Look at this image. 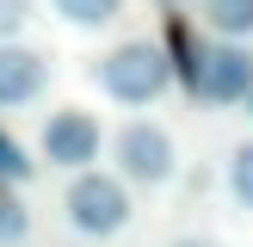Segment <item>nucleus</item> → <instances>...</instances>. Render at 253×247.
I'll use <instances>...</instances> for the list:
<instances>
[{"instance_id":"1","label":"nucleus","mask_w":253,"mask_h":247,"mask_svg":"<svg viewBox=\"0 0 253 247\" xmlns=\"http://www.w3.org/2000/svg\"><path fill=\"white\" fill-rule=\"evenodd\" d=\"M62 216H68V229L86 235V241H111V235H124V229H130V216H136L130 179H124V173H99V167L68 173Z\"/></svg>"},{"instance_id":"2","label":"nucleus","mask_w":253,"mask_h":247,"mask_svg":"<svg viewBox=\"0 0 253 247\" xmlns=\"http://www.w3.org/2000/svg\"><path fill=\"white\" fill-rule=\"evenodd\" d=\"M99 86H105L118 105L148 111V105L173 86V56H167V43H155V37H130V43L105 49V56H99Z\"/></svg>"},{"instance_id":"3","label":"nucleus","mask_w":253,"mask_h":247,"mask_svg":"<svg viewBox=\"0 0 253 247\" xmlns=\"http://www.w3.org/2000/svg\"><path fill=\"white\" fill-rule=\"evenodd\" d=\"M111 161H118V173L130 185H167L173 173H179V142H173V130H161L155 118H130L111 136Z\"/></svg>"},{"instance_id":"4","label":"nucleus","mask_w":253,"mask_h":247,"mask_svg":"<svg viewBox=\"0 0 253 247\" xmlns=\"http://www.w3.org/2000/svg\"><path fill=\"white\" fill-rule=\"evenodd\" d=\"M37 148H43V161L49 167H68V173H81V167H93L99 155H105V130H99V118L86 105H56L43 118V136H37Z\"/></svg>"},{"instance_id":"5","label":"nucleus","mask_w":253,"mask_h":247,"mask_svg":"<svg viewBox=\"0 0 253 247\" xmlns=\"http://www.w3.org/2000/svg\"><path fill=\"white\" fill-rule=\"evenodd\" d=\"M253 93V49L241 37H216L204 43V74H198V99L204 105H247Z\"/></svg>"},{"instance_id":"6","label":"nucleus","mask_w":253,"mask_h":247,"mask_svg":"<svg viewBox=\"0 0 253 247\" xmlns=\"http://www.w3.org/2000/svg\"><path fill=\"white\" fill-rule=\"evenodd\" d=\"M43 86H49V56L19 43V37H0V111L43 99Z\"/></svg>"},{"instance_id":"7","label":"nucleus","mask_w":253,"mask_h":247,"mask_svg":"<svg viewBox=\"0 0 253 247\" xmlns=\"http://www.w3.org/2000/svg\"><path fill=\"white\" fill-rule=\"evenodd\" d=\"M167 56H173V74H179L185 93H198V74H204V43L192 37V25H185V12H167Z\"/></svg>"},{"instance_id":"8","label":"nucleus","mask_w":253,"mask_h":247,"mask_svg":"<svg viewBox=\"0 0 253 247\" xmlns=\"http://www.w3.org/2000/svg\"><path fill=\"white\" fill-rule=\"evenodd\" d=\"M198 12L216 37H253V0H198Z\"/></svg>"},{"instance_id":"9","label":"nucleus","mask_w":253,"mask_h":247,"mask_svg":"<svg viewBox=\"0 0 253 247\" xmlns=\"http://www.w3.org/2000/svg\"><path fill=\"white\" fill-rule=\"evenodd\" d=\"M56 6L62 25H74V31H99V25H111L124 12V0H49Z\"/></svg>"},{"instance_id":"10","label":"nucleus","mask_w":253,"mask_h":247,"mask_svg":"<svg viewBox=\"0 0 253 247\" xmlns=\"http://www.w3.org/2000/svg\"><path fill=\"white\" fill-rule=\"evenodd\" d=\"M19 241H31V210L12 185H0V247H19Z\"/></svg>"},{"instance_id":"11","label":"nucleus","mask_w":253,"mask_h":247,"mask_svg":"<svg viewBox=\"0 0 253 247\" xmlns=\"http://www.w3.org/2000/svg\"><path fill=\"white\" fill-rule=\"evenodd\" d=\"M229 198L241 210H253V136L229 148Z\"/></svg>"},{"instance_id":"12","label":"nucleus","mask_w":253,"mask_h":247,"mask_svg":"<svg viewBox=\"0 0 253 247\" xmlns=\"http://www.w3.org/2000/svg\"><path fill=\"white\" fill-rule=\"evenodd\" d=\"M31 173H37V161L25 155V148L12 142L6 130H0V185H25V179H31Z\"/></svg>"},{"instance_id":"13","label":"nucleus","mask_w":253,"mask_h":247,"mask_svg":"<svg viewBox=\"0 0 253 247\" xmlns=\"http://www.w3.org/2000/svg\"><path fill=\"white\" fill-rule=\"evenodd\" d=\"M31 6L37 0H0V37H19L31 25Z\"/></svg>"},{"instance_id":"14","label":"nucleus","mask_w":253,"mask_h":247,"mask_svg":"<svg viewBox=\"0 0 253 247\" xmlns=\"http://www.w3.org/2000/svg\"><path fill=\"white\" fill-rule=\"evenodd\" d=\"M167 247H222V241H216V235H204V229H185V235H173Z\"/></svg>"},{"instance_id":"15","label":"nucleus","mask_w":253,"mask_h":247,"mask_svg":"<svg viewBox=\"0 0 253 247\" xmlns=\"http://www.w3.org/2000/svg\"><path fill=\"white\" fill-rule=\"evenodd\" d=\"M161 6H167V12H185V6H198V0H161Z\"/></svg>"},{"instance_id":"16","label":"nucleus","mask_w":253,"mask_h":247,"mask_svg":"<svg viewBox=\"0 0 253 247\" xmlns=\"http://www.w3.org/2000/svg\"><path fill=\"white\" fill-rule=\"evenodd\" d=\"M247 118H253V93H247Z\"/></svg>"}]
</instances>
